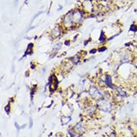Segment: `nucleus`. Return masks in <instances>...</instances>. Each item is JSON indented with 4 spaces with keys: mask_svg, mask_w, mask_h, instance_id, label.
<instances>
[{
    "mask_svg": "<svg viewBox=\"0 0 137 137\" xmlns=\"http://www.w3.org/2000/svg\"><path fill=\"white\" fill-rule=\"evenodd\" d=\"M96 50L94 49V50H93L90 51V53H96Z\"/></svg>",
    "mask_w": 137,
    "mask_h": 137,
    "instance_id": "obj_13",
    "label": "nucleus"
},
{
    "mask_svg": "<svg viewBox=\"0 0 137 137\" xmlns=\"http://www.w3.org/2000/svg\"><path fill=\"white\" fill-rule=\"evenodd\" d=\"M135 66H136V67L137 68V60H136V61H135Z\"/></svg>",
    "mask_w": 137,
    "mask_h": 137,
    "instance_id": "obj_15",
    "label": "nucleus"
},
{
    "mask_svg": "<svg viewBox=\"0 0 137 137\" xmlns=\"http://www.w3.org/2000/svg\"><path fill=\"white\" fill-rule=\"evenodd\" d=\"M105 83L106 84L109 86L112 87V83H111V77L110 76H106L105 79Z\"/></svg>",
    "mask_w": 137,
    "mask_h": 137,
    "instance_id": "obj_6",
    "label": "nucleus"
},
{
    "mask_svg": "<svg viewBox=\"0 0 137 137\" xmlns=\"http://www.w3.org/2000/svg\"><path fill=\"white\" fill-rule=\"evenodd\" d=\"M71 15L75 25L80 24L81 22L83 20V14L80 10L75 11V12L71 13Z\"/></svg>",
    "mask_w": 137,
    "mask_h": 137,
    "instance_id": "obj_2",
    "label": "nucleus"
},
{
    "mask_svg": "<svg viewBox=\"0 0 137 137\" xmlns=\"http://www.w3.org/2000/svg\"><path fill=\"white\" fill-rule=\"evenodd\" d=\"M116 90H117L118 92V93H119V95L123 96H126V93L124 92V91H123V90H121L120 88H119V87H116Z\"/></svg>",
    "mask_w": 137,
    "mask_h": 137,
    "instance_id": "obj_7",
    "label": "nucleus"
},
{
    "mask_svg": "<svg viewBox=\"0 0 137 137\" xmlns=\"http://www.w3.org/2000/svg\"><path fill=\"white\" fill-rule=\"evenodd\" d=\"M63 25L67 28H71L74 26L71 13H68L65 15L63 20Z\"/></svg>",
    "mask_w": 137,
    "mask_h": 137,
    "instance_id": "obj_3",
    "label": "nucleus"
},
{
    "mask_svg": "<svg viewBox=\"0 0 137 137\" xmlns=\"http://www.w3.org/2000/svg\"><path fill=\"white\" fill-rule=\"evenodd\" d=\"M61 46V43H57V44L56 45V46H54V48H56V50H59Z\"/></svg>",
    "mask_w": 137,
    "mask_h": 137,
    "instance_id": "obj_11",
    "label": "nucleus"
},
{
    "mask_svg": "<svg viewBox=\"0 0 137 137\" xmlns=\"http://www.w3.org/2000/svg\"><path fill=\"white\" fill-rule=\"evenodd\" d=\"M98 107L104 112H110L111 110V104L106 100H99Z\"/></svg>",
    "mask_w": 137,
    "mask_h": 137,
    "instance_id": "obj_1",
    "label": "nucleus"
},
{
    "mask_svg": "<svg viewBox=\"0 0 137 137\" xmlns=\"http://www.w3.org/2000/svg\"><path fill=\"white\" fill-rule=\"evenodd\" d=\"M89 94L92 98L96 100H101L102 95L100 91L95 86H91L89 89Z\"/></svg>",
    "mask_w": 137,
    "mask_h": 137,
    "instance_id": "obj_4",
    "label": "nucleus"
},
{
    "mask_svg": "<svg viewBox=\"0 0 137 137\" xmlns=\"http://www.w3.org/2000/svg\"><path fill=\"white\" fill-rule=\"evenodd\" d=\"M32 119H30V127H32Z\"/></svg>",
    "mask_w": 137,
    "mask_h": 137,
    "instance_id": "obj_14",
    "label": "nucleus"
},
{
    "mask_svg": "<svg viewBox=\"0 0 137 137\" xmlns=\"http://www.w3.org/2000/svg\"><path fill=\"white\" fill-rule=\"evenodd\" d=\"M106 50V47H102V48H99V51H105Z\"/></svg>",
    "mask_w": 137,
    "mask_h": 137,
    "instance_id": "obj_12",
    "label": "nucleus"
},
{
    "mask_svg": "<svg viewBox=\"0 0 137 137\" xmlns=\"http://www.w3.org/2000/svg\"><path fill=\"white\" fill-rule=\"evenodd\" d=\"M130 30L132 31H137V27L136 26H135V25H131L130 27Z\"/></svg>",
    "mask_w": 137,
    "mask_h": 137,
    "instance_id": "obj_8",
    "label": "nucleus"
},
{
    "mask_svg": "<svg viewBox=\"0 0 137 137\" xmlns=\"http://www.w3.org/2000/svg\"><path fill=\"white\" fill-rule=\"evenodd\" d=\"M51 36L54 39L57 38L60 36L61 34V28L60 26H55L53 29L51 30Z\"/></svg>",
    "mask_w": 137,
    "mask_h": 137,
    "instance_id": "obj_5",
    "label": "nucleus"
},
{
    "mask_svg": "<svg viewBox=\"0 0 137 137\" xmlns=\"http://www.w3.org/2000/svg\"><path fill=\"white\" fill-rule=\"evenodd\" d=\"M104 39H105V37H104L103 34V32L102 31V32H101V37L100 38H99V40H100V41H102V40H104Z\"/></svg>",
    "mask_w": 137,
    "mask_h": 137,
    "instance_id": "obj_10",
    "label": "nucleus"
},
{
    "mask_svg": "<svg viewBox=\"0 0 137 137\" xmlns=\"http://www.w3.org/2000/svg\"><path fill=\"white\" fill-rule=\"evenodd\" d=\"M15 3H16L18 2V0H15Z\"/></svg>",
    "mask_w": 137,
    "mask_h": 137,
    "instance_id": "obj_16",
    "label": "nucleus"
},
{
    "mask_svg": "<svg viewBox=\"0 0 137 137\" xmlns=\"http://www.w3.org/2000/svg\"><path fill=\"white\" fill-rule=\"evenodd\" d=\"M41 13H43V12H39V13H37V14H36V15H35V16H34V17H33V18H32V21H31V23H32V22H33V21H34V20H35V18H37V17H38V16H39V15H40V14H41Z\"/></svg>",
    "mask_w": 137,
    "mask_h": 137,
    "instance_id": "obj_9",
    "label": "nucleus"
}]
</instances>
